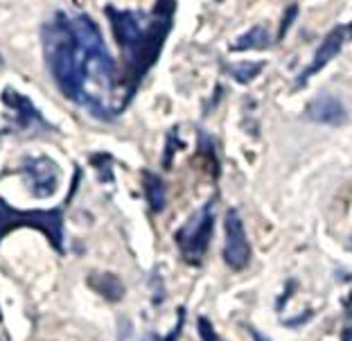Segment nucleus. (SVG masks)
<instances>
[{
  "mask_svg": "<svg viewBox=\"0 0 352 341\" xmlns=\"http://www.w3.org/2000/svg\"><path fill=\"white\" fill-rule=\"evenodd\" d=\"M43 52L59 91L93 111L91 84L107 91L116 73L113 57L95 21L88 14L57 12L43 28Z\"/></svg>",
  "mask_w": 352,
  "mask_h": 341,
  "instance_id": "1",
  "label": "nucleus"
},
{
  "mask_svg": "<svg viewBox=\"0 0 352 341\" xmlns=\"http://www.w3.org/2000/svg\"><path fill=\"white\" fill-rule=\"evenodd\" d=\"M111 25L116 32V41L129 59V73L142 75L156 61L163 38L170 30V12L158 14H140V12H118L109 7Z\"/></svg>",
  "mask_w": 352,
  "mask_h": 341,
  "instance_id": "2",
  "label": "nucleus"
},
{
  "mask_svg": "<svg viewBox=\"0 0 352 341\" xmlns=\"http://www.w3.org/2000/svg\"><path fill=\"white\" fill-rule=\"evenodd\" d=\"M23 226L41 231L59 253L66 251V242H63V208L19 210L0 197V242H3L5 235H10L12 231Z\"/></svg>",
  "mask_w": 352,
  "mask_h": 341,
  "instance_id": "3",
  "label": "nucleus"
},
{
  "mask_svg": "<svg viewBox=\"0 0 352 341\" xmlns=\"http://www.w3.org/2000/svg\"><path fill=\"white\" fill-rule=\"evenodd\" d=\"M212 224H214L212 206H206L201 212H197L195 217H190L186 226L176 231V244H179L183 258H186L188 263L199 265L204 260L208 244H210Z\"/></svg>",
  "mask_w": 352,
  "mask_h": 341,
  "instance_id": "4",
  "label": "nucleus"
},
{
  "mask_svg": "<svg viewBox=\"0 0 352 341\" xmlns=\"http://www.w3.org/2000/svg\"><path fill=\"white\" fill-rule=\"evenodd\" d=\"M223 233H226V240H223V260L230 269H244L251 260V247L249 240H246V231H244V221L239 217V212L235 208H230L226 212V219H223Z\"/></svg>",
  "mask_w": 352,
  "mask_h": 341,
  "instance_id": "5",
  "label": "nucleus"
},
{
  "mask_svg": "<svg viewBox=\"0 0 352 341\" xmlns=\"http://www.w3.org/2000/svg\"><path fill=\"white\" fill-rule=\"evenodd\" d=\"M23 174H25V184L30 188V192L34 197H52L59 188V168L57 163L50 161L45 156L28 158L23 161Z\"/></svg>",
  "mask_w": 352,
  "mask_h": 341,
  "instance_id": "6",
  "label": "nucleus"
},
{
  "mask_svg": "<svg viewBox=\"0 0 352 341\" xmlns=\"http://www.w3.org/2000/svg\"><path fill=\"white\" fill-rule=\"evenodd\" d=\"M350 36H352V23H348V25H337L334 30L327 32V36L323 38L321 47L316 50L314 59H311L309 66H307L305 70H302V75H300L298 82H300V84H305L309 77H314V75L318 73V70H323V68L327 66V63H330V61L341 52L343 43H346Z\"/></svg>",
  "mask_w": 352,
  "mask_h": 341,
  "instance_id": "7",
  "label": "nucleus"
},
{
  "mask_svg": "<svg viewBox=\"0 0 352 341\" xmlns=\"http://www.w3.org/2000/svg\"><path fill=\"white\" fill-rule=\"evenodd\" d=\"M3 102L14 111V122L19 124V129H32L34 124L38 126V129H50V124L38 116L34 104H32L25 95H21L16 89H5Z\"/></svg>",
  "mask_w": 352,
  "mask_h": 341,
  "instance_id": "8",
  "label": "nucleus"
},
{
  "mask_svg": "<svg viewBox=\"0 0 352 341\" xmlns=\"http://www.w3.org/2000/svg\"><path fill=\"white\" fill-rule=\"evenodd\" d=\"M307 116L311 120H316L321 124H330V126H339L348 120L346 109H343L341 102L337 98H332V95H318L314 102H309Z\"/></svg>",
  "mask_w": 352,
  "mask_h": 341,
  "instance_id": "9",
  "label": "nucleus"
},
{
  "mask_svg": "<svg viewBox=\"0 0 352 341\" xmlns=\"http://www.w3.org/2000/svg\"><path fill=\"white\" fill-rule=\"evenodd\" d=\"M88 283L93 285L95 292H100L102 296H107L109 300H120L124 294L122 283H120L113 274H93Z\"/></svg>",
  "mask_w": 352,
  "mask_h": 341,
  "instance_id": "10",
  "label": "nucleus"
},
{
  "mask_svg": "<svg viewBox=\"0 0 352 341\" xmlns=\"http://www.w3.org/2000/svg\"><path fill=\"white\" fill-rule=\"evenodd\" d=\"M145 197L154 212H161L165 208V186L156 174L145 172Z\"/></svg>",
  "mask_w": 352,
  "mask_h": 341,
  "instance_id": "11",
  "label": "nucleus"
},
{
  "mask_svg": "<svg viewBox=\"0 0 352 341\" xmlns=\"http://www.w3.org/2000/svg\"><path fill=\"white\" fill-rule=\"evenodd\" d=\"M262 68H264L262 61H239V63H230L226 70H228V75L235 79V82L249 84L262 73Z\"/></svg>",
  "mask_w": 352,
  "mask_h": 341,
  "instance_id": "12",
  "label": "nucleus"
},
{
  "mask_svg": "<svg viewBox=\"0 0 352 341\" xmlns=\"http://www.w3.org/2000/svg\"><path fill=\"white\" fill-rule=\"evenodd\" d=\"M269 45V36H267V28L255 25L253 30H249L246 34H242L233 43V50H253V47H267Z\"/></svg>",
  "mask_w": 352,
  "mask_h": 341,
  "instance_id": "13",
  "label": "nucleus"
},
{
  "mask_svg": "<svg viewBox=\"0 0 352 341\" xmlns=\"http://www.w3.org/2000/svg\"><path fill=\"white\" fill-rule=\"evenodd\" d=\"M199 335H201L204 341H221L217 332H214L212 323L208 321L206 316H201V319H199Z\"/></svg>",
  "mask_w": 352,
  "mask_h": 341,
  "instance_id": "14",
  "label": "nucleus"
},
{
  "mask_svg": "<svg viewBox=\"0 0 352 341\" xmlns=\"http://www.w3.org/2000/svg\"><path fill=\"white\" fill-rule=\"evenodd\" d=\"M296 14H298V7H296V5H294V7H289V10H287L283 28L278 30V36H280V38H283V36H285V32L289 30V25H292V23H294V16H296Z\"/></svg>",
  "mask_w": 352,
  "mask_h": 341,
  "instance_id": "15",
  "label": "nucleus"
},
{
  "mask_svg": "<svg viewBox=\"0 0 352 341\" xmlns=\"http://www.w3.org/2000/svg\"><path fill=\"white\" fill-rule=\"evenodd\" d=\"M343 341H352V321L346 326V332H343Z\"/></svg>",
  "mask_w": 352,
  "mask_h": 341,
  "instance_id": "16",
  "label": "nucleus"
},
{
  "mask_svg": "<svg viewBox=\"0 0 352 341\" xmlns=\"http://www.w3.org/2000/svg\"><path fill=\"white\" fill-rule=\"evenodd\" d=\"M251 335H253V339H255V341H271L269 337L260 335V332H258V330H253V328H251Z\"/></svg>",
  "mask_w": 352,
  "mask_h": 341,
  "instance_id": "17",
  "label": "nucleus"
},
{
  "mask_svg": "<svg viewBox=\"0 0 352 341\" xmlns=\"http://www.w3.org/2000/svg\"><path fill=\"white\" fill-rule=\"evenodd\" d=\"M0 70H3V57H0Z\"/></svg>",
  "mask_w": 352,
  "mask_h": 341,
  "instance_id": "18",
  "label": "nucleus"
},
{
  "mask_svg": "<svg viewBox=\"0 0 352 341\" xmlns=\"http://www.w3.org/2000/svg\"><path fill=\"white\" fill-rule=\"evenodd\" d=\"M0 321H3V312H0Z\"/></svg>",
  "mask_w": 352,
  "mask_h": 341,
  "instance_id": "19",
  "label": "nucleus"
},
{
  "mask_svg": "<svg viewBox=\"0 0 352 341\" xmlns=\"http://www.w3.org/2000/svg\"><path fill=\"white\" fill-rule=\"evenodd\" d=\"M142 341H154V339H142Z\"/></svg>",
  "mask_w": 352,
  "mask_h": 341,
  "instance_id": "20",
  "label": "nucleus"
}]
</instances>
